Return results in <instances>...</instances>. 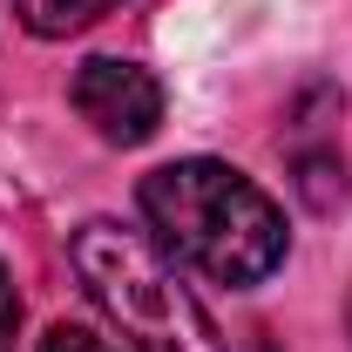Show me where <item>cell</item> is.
Returning a JSON list of instances; mask_svg holds the SVG:
<instances>
[{
  "mask_svg": "<svg viewBox=\"0 0 352 352\" xmlns=\"http://www.w3.org/2000/svg\"><path fill=\"white\" fill-rule=\"evenodd\" d=\"M109 7H122V0H14L21 28H28V34H41V41H61V34H82L88 21H102Z\"/></svg>",
  "mask_w": 352,
  "mask_h": 352,
  "instance_id": "obj_4",
  "label": "cell"
},
{
  "mask_svg": "<svg viewBox=\"0 0 352 352\" xmlns=\"http://www.w3.org/2000/svg\"><path fill=\"white\" fill-rule=\"evenodd\" d=\"M298 197L311 210H339L346 204V163H339V149H298Z\"/></svg>",
  "mask_w": 352,
  "mask_h": 352,
  "instance_id": "obj_5",
  "label": "cell"
},
{
  "mask_svg": "<svg viewBox=\"0 0 352 352\" xmlns=\"http://www.w3.org/2000/svg\"><path fill=\"white\" fill-rule=\"evenodd\" d=\"M14 332H21V298H14V278L0 264V352H14Z\"/></svg>",
  "mask_w": 352,
  "mask_h": 352,
  "instance_id": "obj_7",
  "label": "cell"
},
{
  "mask_svg": "<svg viewBox=\"0 0 352 352\" xmlns=\"http://www.w3.org/2000/svg\"><path fill=\"white\" fill-rule=\"evenodd\" d=\"M346 325H352V305H346Z\"/></svg>",
  "mask_w": 352,
  "mask_h": 352,
  "instance_id": "obj_8",
  "label": "cell"
},
{
  "mask_svg": "<svg viewBox=\"0 0 352 352\" xmlns=\"http://www.w3.org/2000/svg\"><path fill=\"white\" fill-rule=\"evenodd\" d=\"M75 109H82V122L102 142H116V149H135V142H149L156 122H163V82L142 68V61H116V54H95L75 68Z\"/></svg>",
  "mask_w": 352,
  "mask_h": 352,
  "instance_id": "obj_3",
  "label": "cell"
},
{
  "mask_svg": "<svg viewBox=\"0 0 352 352\" xmlns=\"http://www.w3.org/2000/svg\"><path fill=\"white\" fill-rule=\"evenodd\" d=\"M135 204H142L163 258L190 264V271H204L210 285H230V292L264 285L292 251L285 210L244 170H230L217 156H183V163L149 170Z\"/></svg>",
  "mask_w": 352,
  "mask_h": 352,
  "instance_id": "obj_1",
  "label": "cell"
},
{
  "mask_svg": "<svg viewBox=\"0 0 352 352\" xmlns=\"http://www.w3.org/2000/svg\"><path fill=\"white\" fill-rule=\"evenodd\" d=\"M41 352H116L102 332H88V325H54L41 339Z\"/></svg>",
  "mask_w": 352,
  "mask_h": 352,
  "instance_id": "obj_6",
  "label": "cell"
},
{
  "mask_svg": "<svg viewBox=\"0 0 352 352\" xmlns=\"http://www.w3.org/2000/svg\"><path fill=\"white\" fill-rule=\"evenodd\" d=\"M68 258H75V278L88 285V298L109 311V325L135 352H223L210 311L170 271L156 237L122 230L109 217H88L68 244Z\"/></svg>",
  "mask_w": 352,
  "mask_h": 352,
  "instance_id": "obj_2",
  "label": "cell"
}]
</instances>
